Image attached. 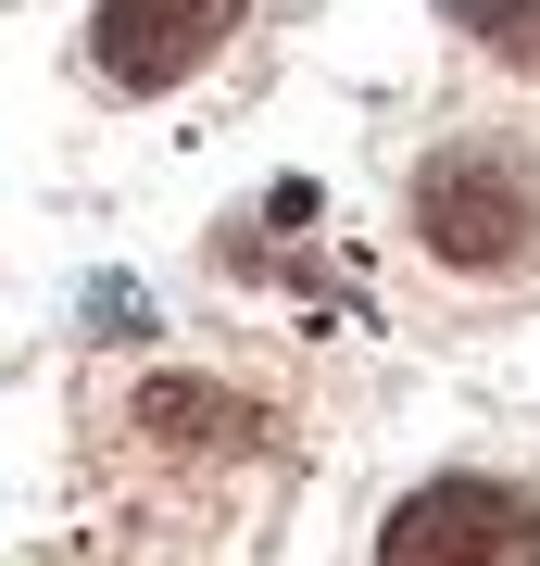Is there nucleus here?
Here are the masks:
<instances>
[{
    "instance_id": "nucleus-1",
    "label": "nucleus",
    "mask_w": 540,
    "mask_h": 566,
    "mask_svg": "<svg viewBox=\"0 0 540 566\" xmlns=\"http://www.w3.org/2000/svg\"><path fill=\"white\" fill-rule=\"evenodd\" d=\"M415 240L465 264V277H502L540 240V151L516 139H441L415 164Z\"/></svg>"
},
{
    "instance_id": "nucleus-4",
    "label": "nucleus",
    "mask_w": 540,
    "mask_h": 566,
    "mask_svg": "<svg viewBox=\"0 0 540 566\" xmlns=\"http://www.w3.org/2000/svg\"><path fill=\"white\" fill-rule=\"evenodd\" d=\"M139 428H151V441L264 453V416H252V403H226V390H201V378H151V390H139Z\"/></svg>"
},
{
    "instance_id": "nucleus-5",
    "label": "nucleus",
    "mask_w": 540,
    "mask_h": 566,
    "mask_svg": "<svg viewBox=\"0 0 540 566\" xmlns=\"http://www.w3.org/2000/svg\"><path fill=\"white\" fill-rule=\"evenodd\" d=\"M441 13H453L478 51H502V63H528V76H540V0H441Z\"/></svg>"
},
{
    "instance_id": "nucleus-3",
    "label": "nucleus",
    "mask_w": 540,
    "mask_h": 566,
    "mask_svg": "<svg viewBox=\"0 0 540 566\" xmlns=\"http://www.w3.org/2000/svg\"><path fill=\"white\" fill-rule=\"evenodd\" d=\"M252 0H100V76L114 88H177L201 63L226 51V25H240Z\"/></svg>"
},
{
    "instance_id": "nucleus-2",
    "label": "nucleus",
    "mask_w": 540,
    "mask_h": 566,
    "mask_svg": "<svg viewBox=\"0 0 540 566\" xmlns=\"http://www.w3.org/2000/svg\"><path fill=\"white\" fill-rule=\"evenodd\" d=\"M378 566H540V504L516 479H415L378 528Z\"/></svg>"
}]
</instances>
